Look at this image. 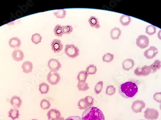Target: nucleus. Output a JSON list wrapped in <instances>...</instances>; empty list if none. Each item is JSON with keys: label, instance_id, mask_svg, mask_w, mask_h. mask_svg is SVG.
<instances>
[{"label": "nucleus", "instance_id": "obj_1", "mask_svg": "<svg viewBox=\"0 0 161 120\" xmlns=\"http://www.w3.org/2000/svg\"><path fill=\"white\" fill-rule=\"evenodd\" d=\"M139 91L138 84L134 81L123 83L119 87V94L125 98H132Z\"/></svg>", "mask_w": 161, "mask_h": 120}, {"label": "nucleus", "instance_id": "obj_2", "mask_svg": "<svg viewBox=\"0 0 161 120\" xmlns=\"http://www.w3.org/2000/svg\"><path fill=\"white\" fill-rule=\"evenodd\" d=\"M82 120H105L102 111L96 107L89 108L82 114Z\"/></svg>", "mask_w": 161, "mask_h": 120}, {"label": "nucleus", "instance_id": "obj_3", "mask_svg": "<svg viewBox=\"0 0 161 120\" xmlns=\"http://www.w3.org/2000/svg\"><path fill=\"white\" fill-rule=\"evenodd\" d=\"M80 50L77 47L73 44H67L65 46V54L70 58H75L79 55Z\"/></svg>", "mask_w": 161, "mask_h": 120}, {"label": "nucleus", "instance_id": "obj_4", "mask_svg": "<svg viewBox=\"0 0 161 120\" xmlns=\"http://www.w3.org/2000/svg\"><path fill=\"white\" fill-rule=\"evenodd\" d=\"M60 76L57 72L50 71L47 76V81L51 85H56L59 82Z\"/></svg>", "mask_w": 161, "mask_h": 120}, {"label": "nucleus", "instance_id": "obj_5", "mask_svg": "<svg viewBox=\"0 0 161 120\" xmlns=\"http://www.w3.org/2000/svg\"><path fill=\"white\" fill-rule=\"evenodd\" d=\"M159 114L155 109L148 108L144 111V118L146 120H156L159 118Z\"/></svg>", "mask_w": 161, "mask_h": 120}, {"label": "nucleus", "instance_id": "obj_6", "mask_svg": "<svg viewBox=\"0 0 161 120\" xmlns=\"http://www.w3.org/2000/svg\"><path fill=\"white\" fill-rule=\"evenodd\" d=\"M152 73L149 66L144 65L142 67H138L134 71V74L137 76H146Z\"/></svg>", "mask_w": 161, "mask_h": 120}, {"label": "nucleus", "instance_id": "obj_7", "mask_svg": "<svg viewBox=\"0 0 161 120\" xmlns=\"http://www.w3.org/2000/svg\"><path fill=\"white\" fill-rule=\"evenodd\" d=\"M136 45L141 49L147 48L149 45L148 37L145 35H140L136 39Z\"/></svg>", "mask_w": 161, "mask_h": 120}, {"label": "nucleus", "instance_id": "obj_8", "mask_svg": "<svg viewBox=\"0 0 161 120\" xmlns=\"http://www.w3.org/2000/svg\"><path fill=\"white\" fill-rule=\"evenodd\" d=\"M146 107L145 102L141 100H136L133 102L131 109L133 112L135 113L141 112L143 109Z\"/></svg>", "mask_w": 161, "mask_h": 120}, {"label": "nucleus", "instance_id": "obj_9", "mask_svg": "<svg viewBox=\"0 0 161 120\" xmlns=\"http://www.w3.org/2000/svg\"><path fill=\"white\" fill-rule=\"evenodd\" d=\"M48 67L50 71L57 72L62 67L61 63L56 59H51L48 61Z\"/></svg>", "mask_w": 161, "mask_h": 120}, {"label": "nucleus", "instance_id": "obj_10", "mask_svg": "<svg viewBox=\"0 0 161 120\" xmlns=\"http://www.w3.org/2000/svg\"><path fill=\"white\" fill-rule=\"evenodd\" d=\"M52 50L55 53H59L62 50L63 45L61 40L57 39H55L52 40L51 43Z\"/></svg>", "mask_w": 161, "mask_h": 120}, {"label": "nucleus", "instance_id": "obj_11", "mask_svg": "<svg viewBox=\"0 0 161 120\" xmlns=\"http://www.w3.org/2000/svg\"><path fill=\"white\" fill-rule=\"evenodd\" d=\"M158 53V50L155 47H150L148 49L146 50L144 52V55L148 59H152L156 56Z\"/></svg>", "mask_w": 161, "mask_h": 120}, {"label": "nucleus", "instance_id": "obj_12", "mask_svg": "<svg viewBox=\"0 0 161 120\" xmlns=\"http://www.w3.org/2000/svg\"><path fill=\"white\" fill-rule=\"evenodd\" d=\"M61 113L56 109H52L48 111L47 116L48 120H57L61 117Z\"/></svg>", "mask_w": 161, "mask_h": 120}, {"label": "nucleus", "instance_id": "obj_13", "mask_svg": "<svg viewBox=\"0 0 161 120\" xmlns=\"http://www.w3.org/2000/svg\"><path fill=\"white\" fill-rule=\"evenodd\" d=\"M135 65V62L132 59H127L122 63L123 69L125 71H129Z\"/></svg>", "mask_w": 161, "mask_h": 120}, {"label": "nucleus", "instance_id": "obj_14", "mask_svg": "<svg viewBox=\"0 0 161 120\" xmlns=\"http://www.w3.org/2000/svg\"><path fill=\"white\" fill-rule=\"evenodd\" d=\"M11 105L15 108H20L22 103V101L20 97L17 96H13L10 99Z\"/></svg>", "mask_w": 161, "mask_h": 120}, {"label": "nucleus", "instance_id": "obj_15", "mask_svg": "<svg viewBox=\"0 0 161 120\" xmlns=\"http://www.w3.org/2000/svg\"><path fill=\"white\" fill-rule=\"evenodd\" d=\"M21 40L17 37H13L9 41V46L17 50L21 46Z\"/></svg>", "mask_w": 161, "mask_h": 120}, {"label": "nucleus", "instance_id": "obj_16", "mask_svg": "<svg viewBox=\"0 0 161 120\" xmlns=\"http://www.w3.org/2000/svg\"><path fill=\"white\" fill-rule=\"evenodd\" d=\"M12 57L15 61L20 62L23 60L24 57L23 52L20 50H16L13 51L12 54Z\"/></svg>", "mask_w": 161, "mask_h": 120}, {"label": "nucleus", "instance_id": "obj_17", "mask_svg": "<svg viewBox=\"0 0 161 120\" xmlns=\"http://www.w3.org/2000/svg\"><path fill=\"white\" fill-rule=\"evenodd\" d=\"M122 31L118 27H115L110 30V37L113 40H117L121 36Z\"/></svg>", "mask_w": 161, "mask_h": 120}, {"label": "nucleus", "instance_id": "obj_18", "mask_svg": "<svg viewBox=\"0 0 161 120\" xmlns=\"http://www.w3.org/2000/svg\"><path fill=\"white\" fill-rule=\"evenodd\" d=\"M22 69L23 72L26 74H29L33 71V65L30 61H26L22 64Z\"/></svg>", "mask_w": 161, "mask_h": 120}, {"label": "nucleus", "instance_id": "obj_19", "mask_svg": "<svg viewBox=\"0 0 161 120\" xmlns=\"http://www.w3.org/2000/svg\"><path fill=\"white\" fill-rule=\"evenodd\" d=\"M8 117L12 119V120H15L17 119H19L20 114V111L17 108L11 109L8 112Z\"/></svg>", "mask_w": 161, "mask_h": 120}, {"label": "nucleus", "instance_id": "obj_20", "mask_svg": "<svg viewBox=\"0 0 161 120\" xmlns=\"http://www.w3.org/2000/svg\"><path fill=\"white\" fill-rule=\"evenodd\" d=\"M149 67L152 70V74H153L156 72V71L160 70L161 68V61L159 60L156 59L152 63Z\"/></svg>", "mask_w": 161, "mask_h": 120}, {"label": "nucleus", "instance_id": "obj_21", "mask_svg": "<svg viewBox=\"0 0 161 120\" xmlns=\"http://www.w3.org/2000/svg\"><path fill=\"white\" fill-rule=\"evenodd\" d=\"M89 23L91 27H95L96 29H99L100 27V25L99 23L98 18L95 17H91L88 19Z\"/></svg>", "mask_w": 161, "mask_h": 120}, {"label": "nucleus", "instance_id": "obj_22", "mask_svg": "<svg viewBox=\"0 0 161 120\" xmlns=\"http://www.w3.org/2000/svg\"><path fill=\"white\" fill-rule=\"evenodd\" d=\"M131 22V18L126 15H122L120 18V22L123 26H128Z\"/></svg>", "mask_w": 161, "mask_h": 120}, {"label": "nucleus", "instance_id": "obj_23", "mask_svg": "<svg viewBox=\"0 0 161 120\" xmlns=\"http://www.w3.org/2000/svg\"><path fill=\"white\" fill-rule=\"evenodd\" d=\"M88 75L86 71H80L77 76V79L78 80V82H86V80Z\"/></svg>", "mask_w": 161, "mask_h": 120}, {"label": "nucleus", "instance_id": "obj_24", "mask_svg": "<svg viewBox=\"0 0 161 120\" xmlns=\"http://www.w3.org/2000/svg\"><path fill=\"white\" fill-rule=\"evenodd\" d=\"M39 91L41 94H46L49 91V86L46 83L43 82L40 84Z\"/></svg>", "mask_w": 161, "mask_h": 120}, {"label": "nucleus", "instance_id": "obj_25", "mask_svg": "<svg viewBox=\"0 0 161 120\" xmlns=\"http://www.w3.org/2000/svg\"><path fill=\"white\" fill-rule=\"evenodd\" d=\"M54 32L56 36L61 37L64 35V30L63 26L57 25L54 29Z\"/></svg>", "mask_w": 161, "mask_h": 120}, {"label": "nucleus", "instance_id": "obj_26", "mask_svg": "<svg viewBox=\"0 0 161 120\" xmlns=\"http://www.w3.org/2000/svg\"><path fill=\"white\" fill-rule=\"evenodd\" d=\"M77 87L78 88V90L80 91H86L89 89L90 88L88 83L80 82H78Z\"/></svg>", "mask_w": 161, "mask_h": 120}, {"label": "nucleus", "instance_id": "obj_27", "mask_svg": "<svg viewBox=\"0 0 161 120\" xmlns=\"http://www.w3.org/2000/svg\"><path fill=\"white\" fill-rule=\"evenodd\" d=\"M54 14L57 18L63 19L66 16V10L65 9H60L54 12Z\"/></svg>", "mask_w": 161, "mask_h": 120}, {"label": "nucleus", "instance_id": "obj_28", "mask_svg": "<svg viewBox=\"0 0 161 120\" xmlns=\"http://www.w3.org/2000/svg\"><path fill=\"white\" fill-rule=\"evenodd\" d=\"M42 37L40 34L38 33H35L33 34L31 37V40L33 43L36 44H38L39 43L42 42Z\"/></svg>", "mask_w": 161, "mask_h": 120}, {"label": "nucleus", "instance_id": "obj_29", "mask_svg": "<svg viewBox=\"0 0 161 120\" xmlns=\"http://www.w3.org/2000/svg\"><path fill=\"white\" fill-rule=\"evenodd\" d=\"M156 27L153 25H150L147 26L146 28V33L149 36H152L156 32Z\"/></svg>", "mask_w": 161, "mask_h": 120}, {"label": "nucleus", "instance_id": "obj_30", "mask_svg": "<svg viewBox=\"0 0 161 120\" xmlns=\"http://www.w3.org/2000/svg\"><path fill=\"white\" fill-rule=\"evenodd\" d=\"M86 72L88 75H94L97 71V68L94 65H90L86 68Z\"/></svg>", "mask_w": 161, "mask_h": 120}, {"label": "nucleus", "instance_id": "obj_31", "mask_svg": "<svg viewBox=\"0 0 161 120\" xmlns=\"http://www.w3.org/2000/svg\"><path fill=\"white\" fill-rule=\"evenodd\" d=\"M114 55L110 53H107L103 56L102 60L104 62L110 63L113 61Z\"/></svg>", "mask_w": 161, "mask_h": 120}, {"label": "nucleus", "instance_id": "obj_32", "mask_svg": "<svg viewBox=\"0 0 161 120\" xmlns=\"http://www.w3.org/2000/svg\"><path fill=\"white\" fill-rule=\"evenodd\" d=\"M40 106L43 110H48L51 107V103L47 99H43L41 101Z\"/></svg>", "mask_w": 161, "mask_h": 120}, {"label": "nucleus", "instance_id": "obj_33", "mask_svg": "<svg viewBox=\"0 0 161 120\" xmlns=\"http://www.w3.org/2000/svg\"><path fill=\"white\" fill-rule=\"evenodd\" d=\"M78 106L79 109L82 110H86L87 109L89 108L88 107L87 104H86V102H85L84 98H81V99H80L79 101L78 102Z\"/></svg>", "mask_w": 161, "mask_h": 120}, {"label": "nucleus", "instance_id": "obj_34", "mask_svg": "<svg viewBox=\"0 0 161 120\" xmlns=\"http://www.w3.org/2000/svg\"><path fill=\"white\" fill-rule=\"evenodd\" d=\"M103 87V82L99 81L96 85L95 86V88H94V91L96 94H99V93L102 92V90Z\"/></svg>", "mask_w": 161, "mask_h": 120}, {"label": "nucleus", "instance_id": "obj_35", "mask_svg": "<svg viewBox=\"0 0 161 120\" xmlns=\"http://www.w3.org/2000/svg\"><path fill=\"white\" fill-rule=\"evenodd\" d=\"M84 99H85L86 104H87L89 108L92 107L94 103V98L93 97L88 96L85 97Z\"/></svg>", "mask_w": 161, "mask_h": 120}, {"label": "nucleus", "instance_id": "obj_36", "mask_svg": "<svg viewBox=\"0 0 161 120\" xmlns=\"http://www.w3.org/2000/svg\"><path fill=\"white\" fill-rule=\"evenodd\" d=\"M116 92V88L112 85L109 86L106 88V94L109 96H112L115 94Z\"/></svg>", "mask_w": 161, "mask_h": 120}, {"label": "nucleus", "instance_id": "obj_37", "mask_svg": "<svg viewBox=\"0 0 161 120\" xmlns=\"http://www.w3.org/2000/svg\"><path fill=\"white\" fill-rule=\"evenodd\" d=\"M64 30V34H70L73 32V27L70 25L63 26Z\"/></svg>", "mask_w": 161, "mask_h": 120}, {"label": "nucleus", "instance_id": "obj_38", "mask_svg": "<svg viewBox=\"0 0 161 120\" xmlns=\"http://www.w3.org/2000/svg\"><path fill=\"white\" fill-rule=\"evenodd\" d=\"M153 99L158 103H161V92H156L153 95Z\"/></svg>", "mask_w": 161, "mask_h": 120}, {"label": "nucleus", "instance_id": "obj_39", "mask_svg": "<svg viewBox=\"0 0 161 120\" xmlns=\"http://www.w3.org/2000/svg\"><path fill=\"white\" fill-rule=\"evenodd\" d=\"M65 120H82V119L79 116H73L67 118Z\"/></svg>", "mask_w": 161, "mask_h": 120}, {"label": "nucleus", "instance_id": "obj_40", "mask_svg": "<svg viewBox=\"0 0 161 120\" xmlns=\"http://www.w3.org/2000/svg\"><path fill=\"white\" fill-rule=\"evenodd\" d=\"M157 37H158L159 39H160V40H161V30H160L159 31L158 34H157Z\"/></svg>", "mask_w": 161, "mask_h": 120}, {"label": "nucleus", "instance_id": "obj_41", "mask_svg": "<svg viewBox=\"0 0 161 120\" xmlns=\"http://www.w3.org/2000/svg\"><path fill=\"white\" fill-rule=\"evenodd\" d=\"M65 119H64V118L63 117H61L59 118V119H57V120H65Z\"/></svg>", "mask_w": 161, "mask_h": 120}, {"label": "nucleus", "instance_id": "obj_42", "mask_svg": "<svg viewBox=\"0 0 161 120\" xmlns=\"http://www.w3.org/2000/svg\"><path fill=\"white\" fill-rule=\"evenodd\" d=\"M159 107H160V110L161 111V103H160V106H159Z\"/></svg>", "mask_w": 161, "mask_h": 120}, {"label": "nucleus", "instance_id": "obj_43", "mask_svg": "<svg viewBox=\"0 0 161 120\" xmlns=\"http://www.w3.org/2000/svg\"><path fill=\"white\" fill-rule=\"evenodd\" d=\"M37 120V119H33V120Z\"/></svg>", "mask_w": 161, "mask_h": 120}, {"label": "nucleus", "instance_id": "obj_44", "mask_svg": "<svg viewBox=\"0 0 161 120\" xmlns=\"http://www.w3.org/2000/svg\"></svg>", "mask_w": 161, "mask_h": 120}]
</instances>
